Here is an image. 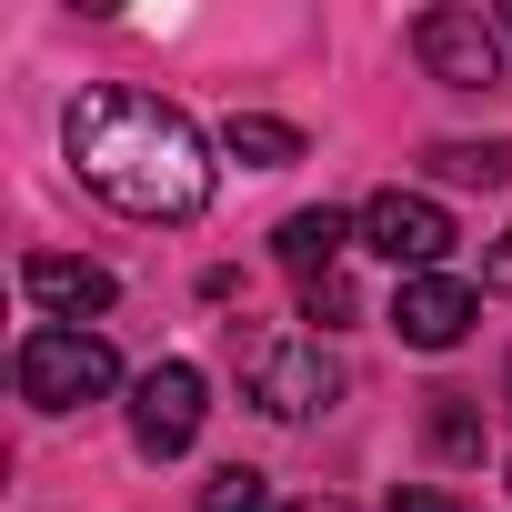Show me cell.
I'll list each match as a JSON object with an SVG mask.
<instances>
[{"instance_id": "obj_1", "label": "cell", "mask_w": 512, "mask_h": 512, "mask_svg": "<svg viewBox=\"0 0 512 512\" xmlns=\"http://www.w3.org/2000/svg\"><path fill=\"white\" fill-rule=\"evenodd\" d=\"M61 151L71 171L131 211V221H201L211 211V141L181 101L161 91H131V81H101L61 111Z\"/></svg>"}, {"instance_id": "obj_2", "label": "cell", "mask_w": 512, "mask_h": 512, "mask_svg": "<svg viewBox=\"0 0 512 512\" xmlns=\"http://www.w3.org/2000/svg\"><path fill=\"white\" fill-rule=\"evenodd\" d=\"M342 392H352V372H342V352L322 332H262L241 352V402L262 422H322Z\"/></svg>"}, {"instance_id": "obj_3", "label": "cell", "mask_w": 512, "mask_h": 512, "mask_svg": "<svg viewBox=\"0 0 512 512\" xmlns=\"http://www.w3.org/2000/svg\"><path fill=\"white\" fill-rule=\"evenodd\" d=\"M11 382L31 412H91L121 392V352L101 332H71V322H31L21 352H11Z\"/></svg>"}, {"instance_id": "obj_4", "label": "cell", "mask_w": 512, "mask_h": 512, "mask_svg": "<svg viewBox=\"0 0 512 512\" xmlns=\"http://www.w3.org/2000/svg\"><path fill=\"white\" fill-rule=\"evenodd\" d=\"M412 61H422L442 91H502L512 41L492 31V11H462V0H442V11L412 21Z\"/></svg>"}, {"instance_id": "obj_5", "label": "cell", "mask_w": 512, "mask_h": 512, "mask_svg": "<svg viewBox=\"0 0 512 512\" xmlns=\"http://www.w3.org/2000/svg\"><path fill=\"white\" fill-rule=\"evenodd\" d=\"M352 221H362V251H382L402 282H412V272H442V262H452V241H462V231H452V211H442L432 191H402V181H392V191H372Z\"/></svg>"}, {"instance_id": "obj_6", "label": "cell", "mask_w": 512, "mask_h": 512, "mask_svg": "<svg viewBox=\"0 0 512 512\" xmlns=\"http://www.w3.org/2000/svg\"><path fill=\"white\" fill-rule=\"evenodd\" d=\"M201 422H211L201 362H151V372H131V442H141L151 462H181V452L201 442Z\"/></svg>"}, {"instance_id": "obj_7", "label": "cell", "mask_w": 512, "mask_h": 512, "mask_svg": "<svg viewBox=\"0 0 512 512\" xmlns=\"http://www.w3.org/2000/svg\"><path fill=\"white\" fill-rule=\"evenodd\" d=\"M472 322H482V292H472L462 272H412V282L392 292V332H402L412 352H452Z\"/></svg>"}, {"instance_id": "obj_8", "label": "cell", "mask_w": 512, "mask_h": 512, "mask_svg": "<svg viewBox=\"0 0 512 512\" xmlns=\"http://www.w3.org/2000/svg\"><path fill=\"white\" fill-rule=\"evenodd\" d=\"M21 292L41 302V322H71V332H91V322L121 302V282H111L101 262H71V251H31V262H21Z\"/></svg>"}, {"instance_id": "obj_9", "label": "cell", "mask_w": 512, "mask_h": 512, "mask_svg": "<svg viewBox=\"0 0 512 512\" xmlns=\"http://www.w3.org/2000/svg\"><path fill=\"white\" fill-rule=\"evenodd\" d=\"M352 241H362V221L322 201V211H292V221L272 231V262H282L292 282H332V272H342V251H352Z\"/></svg>"}, {"instance_id": "obj_10", "label": "cell", "mask_w": 512, "mask_h": 512, "mask_svg": "<svg viewBox=\"0 0 512 512\" xmlns=\"http://www.w3.org/2000/svg\"><path fill=\"white\" fill-rule=\"evenodd\" d=\"M221 151H231V161H251V171H292L312 141H302L292 121H272V111H231V121H221Z\"/></svg>"}, {"instance_id": "obj_11", "label": "cell", "mask_w": 512, "mask_h": 512, "mask_svg": "<svg viewBox=\"0 0 512 512\" xmlns=\"http://www.w3.org/2000/svg\"><path fill=\"white\" fill-rule=\"evenodd\" d=\"M432 171L462 191H502L512 181V141H432Z\"/></svg>"}, {"instance_id": "obj_12", "label": "cell", "mask_w": 512, "mask_h": 512, "mask_svg": "<svg viewBox=\"0 0 512 512\" xmlns=\"http://www.w3.org/2000/svg\"><path fill=\"white\" fill-rule=\"evenodd\" d=\"M422 432H432L442 462H482V402L472 392H432V422Z\"/></svg>"}, {"instance_id": "obj_13", "label": "cell", "mask_w": 512, "mask_h": 512, "mask_svg": "<svg viewBox=\"0 0 512 512\" xmlns=\"http://www.w3.org/2000/svg\"><path fill=\"white\" fill-rule=\"evenodd\" d=\"M201 512H282V502H272V482L251 472V462H221V472L201 482Z\"/></svg>"}, {"instance_id": "obj_14", "label": "cell", "mask_w": 512, "mask_h": 512, "mask_svg": "<svg viewBox=\"0 0 512 512\" xmlns=\"http://www.w3.org/2000/svg\"><path fill=\"white\" fill-rule=\"evenodd\" d=\"M302 322H322V332L362 322V302H352V272H332V282H302Z\"/></svg>"}, {"instance_id": "obj_15", "label": "cell", "mask_w": 512, "mask_h": 512, "mask_svg": "<svg viewBox=\"0 0 512 512\" xmlns=\"http://www.w3.org/2000/svg\"><path fill=\"white\" fill-rule=\"evenodd\" d=\"M482 282L512 302V221H502V231H492V251H482Z\"/></svg>"}, {"instance_id": "obj_16", "label": "cell", "mask_w": 512, "mask_h": 512, "mask_svg": "<svg viewBox=\"0 0 512 512\" xmlns=\"http://www.w3.org/2000/svg\"><path fill=\"white\" fill-rule=\"evenodd\" d=\"M392 512H462V502H452V492H432V482H402V492H392Z\"/></svg>"}, {"instance_id": "obj_17", "label": "cell", "mask_w": 512, "mask_h": 512, "mask_svg": "<svg viewBox=\"0 0 512 512\" xmlns=\"http://www.w3.org/2000/svg\"><path fill=\"white\" fill-rule=\"evenodd\" d=\"M282 512H352V502H282Z\"/></svg>"}, {"instance_id": "obj_18", "label": "cell", "mask_w": 512, "mask_h": 512, "mask_svg": "<svg viewBox=\"0 0 512 512\" xmlns=\"http://www.w3.org/2000/svg\"><path fill=\"white\" fill-rule=\"evenodd\" d=\"M492 31H502V41H512V0H502V11H492Z\"/></svg>"}, {"instance_id": "obj_19", "label": "cell", "mask_w": 512, "mask_h": 512, "mask_svg": "<svg viewBox=\"0 0 512 512\" xmlns=\"http://www.w3.org/2000/svg\"><path fill=\"white\" fill-rule=\"evenodd\" d=\"M502 402H512V362H502Z\"/></svg>"}]
</instances>
